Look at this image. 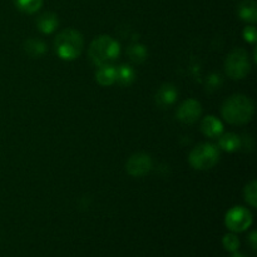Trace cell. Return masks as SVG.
<instances>
[{"label": "cell", "instance_id": "cell-1", "mask_svg": "<svg viewBox=\"0 0 257 257\" xmlns=\"http://www.w3.org/2000/svg\"><path fill=\"white\" fill-rule=\"evenodd\" d=\"M252 115L253 103L246 95H232L222 105V117L231 124H246L252 119Z\"/></svg>", "mask_w": 257, "mask_h": 257}, {"label": "cell", "instance_id": "cell-2", "mask_svg": "<svg viewBox=\"0 0 257 257\" xmlns=\"http://www.w3.org/2000/svg\"><path fill=\"white\" fill-rule=\"evenodd\" d=\"M120 53V45L109 35H99L89 45V59L95 65L110 64L114 62Z\"/></svg>", "mask_w": 257, "mask_h": 257}, {"label": "cell", "instance_id": "cell-3", "mask_svg": "<svg viewBox=\"0 0 257 257\" xmlns=\"http://www.w3.org/2000/svg\"><path fill=\"white\" fill-rule=\"evenodd\" d=\"M84 47L83 35L78 30L65 29L57 35L54 48L58 57L63 60H74L82 54Z\"/></svg>", "mask_w": 257, "mask_h": 257}, {"label": "cell", "instance_id": "cell-4", "mask_svg": "<svg viewBox=\"0 0 257 257\" xmlns=\"http://www.w3.org/2000/svg\"><path fill=\"white\" fill-rule=\"evenodd\" d=\"M188 161L196 170H210L220 161V148L212 143H201L193 148Z\"/></svg>", "mask_w": 257, "mask_h": 257}, {"label": "cell", "instance_id": "cell-5", "mask_svg": "<svg viewBox=\"0 0 257 257\" xmlns=\"http://www.w3.org/2000/svg\"><path fill=\"white\" fill-rule=\"evenodd\" d=\"M226 73L232 79H243L251 70L248 53L242 48H236L227 55L225 62Z\"/></svg>", "mask_w": 257, "mask_h": 257}, {"label": "cell", "instance_id": "cell-6", "mask_svg": "<svg viewBox=\"0 0 257 257\" xmlns=\"http://www.w3.org/2000/svg\"><path fill=\"white\" fill-rule=\"evenodd\" d=\"M225 223L227 228L232 232H243L252 223V215L245 207H233L226 213Z\"/></svg>", "mask_w": 257, "mask_h": 257}, {"label": "cell", "instance_id": "cell-7", "mask_svg": "<svg viewBox=\"0 0 257 257\" xmlns=\"http://www.w3.org/2000/svg\"><path fill=\"white\" fill-rule=\"evenodd\" d=\"M125 170L133 177H142L152 170V158L147 153H135L128 158Z\"/></svg>", "mask_w": 257, "mask_h": 257}, {"label": "cell", "instance_id": "cell-8", "mask_svg": "<svg viewBox=\"0 0 257 257\" xmlns=\"http://www.w3.org/2000/svg\"><path fill=\"white\" fill-rule=\"evenodd\" d=\"M202 114V105L196 99H187L180 105L177 118L185 124H193L200 119Z\"/></svg>", "mask_w": 257, "mask_h": 257}, {"label": "cell", "instance_id": "cell-9", "mask_svg": "<svg viewBox=\"0 0 257 257\" xmlns=\"http://www.w3.org/2000/svg\"><path fill=\"white\" fill-rule=\"evenodd\" d=\"M178 97V90L177 88L173 84L170 83H166L162 87L158 89L157 94H156V102L160 107L167 108L170 105L175 104V102L177 100Z\"/></svg>", "mask_w": 257, "mask_h": 257}, {"label": "cell", "instance_id": "cell-10", "mask_svg": "<svg viewBox=\"0 0 257 257\" xmlns=\"http://www.w3.org/2000/svg\"><path fill=\"white\" fill-rule=\"evenodd\" d=\"M201 131L208 138H218L223 132V124L215 115H207L201 123Z\"/></svg>", "mask_w": 257, "mask_h": 257}, {"label": "cell", "instance_id": "cell-11", "mask_svg": "<svg viewBox=\"0 0 257 257\" xmlns=\"http://www.w3.org/2000/svg\"><path fill=\"white\" fill-rule=\"evenodd\" d=\"M95 79L103 87L114 84L117 82V68L112 64L99 65L95 73Z\"/></svg>", "mask_w": 257, "mask_h": 257}, {"label": "cell", "instance_id": "cell-12", "mask_svg": "<svg viewBox=\"0 0 257 257\" xmlns=\"http://www.w3.org/2000/svg\"><path fill=\"white\" fill-rule=\"evenodd\" d=\"M242 146V141L235 133H225L218 137V148L226 152H235L240 150Z\"/></svg>", "mask_w": 257, "mask_h": 257}, {"label": "cell", "instance_id": "cell-13", "mask_svg": "<svg viewBox=\"0 0 257 257\" xmlns=\"http://www.w3.org/2000/svg\"><path fill=\"white\" fill-rule=\"evenodd\" d=\"M58 17L54 13H44V14L40 15L37 19V25L39 28V30L44 34H50V33L54 32L58 28Z\"/></svg>", "mask_w": 257, "mask_h": 257}, {"label": "cell", "instance_id": "cell-14", "mask_svg": "<svg viewBox=\"0 0 257 257\" xmlns=\"http://www.w3.org/2000/svg\"><path fill=\"white\" fill-rule=\"evenodd\" d=\"M238 15L243 22L253 24L257 20V5L255 0H245L238 7Z\"/></svg>", "mask_w": 257, "mask_h": 257}, {"label": "cell", "instance_id": "cell-15", "mask_svg": "<svg viewBox=\"0 0 257 257\" xmlns=\"http://www.w3.org/2000/svg\"><path fill=\"white\" fill-rule=\"evenodd\" d=\"M24 49L28 53V55H30L32 58H38L45 54V52H47V45L42 40L30 38V39H28L24 43Z\"/></svg>", "mask_w": 257, "mask_h": 257}, {"label": "cell", "instance_id": "cell-16", "mask_svg": "<svg viewBox=\"0 0 257 257\" xmlns=\"http://www.w3.org/2000/svg\"><path fill=\"white\" fill-rule=\"evenodd\" d=\"M136 72L131 65L123 64L117 68V82L122 85H130L135 82Z\"/></svg>", "mask_w": 257, "mask_h": 257}, {"label": "cell", "instance_id": "cell-17", "mask_svg": "<svg viewBox=\"0 0 257 257\" xmlns=\"http://www.w3.org/2000/svg\"><path fill=\"white\" fill-rule=\"evenodd\" d=\"M128 57L131 58V60L135 63H143L146 59H147V48L143 44H138V43H135V44H131L127 49Z\"/></svg>", "mask_w": 257, "mask_h": 257}, {"label": "cell", "instance_id": "cell-18", "mask_svg": "<svg viewBox=\"0 0 257 257\" xmlns=\"http://www.w3.org/2000/svg\"><path fill=\"white\" fill-rule=\"evenodd\" d=\"M15 5L20 12L33 14L42 8L43 0H15Z\"/></svg>", "mask_w": 257, "mask_h": 257}, {"label": "cell", "instance_id": "cell-19", "mask_svg": "<svg viewBox=\"0 0 257 257\" xmlns=\"http://www.w3.org/2000/svg\"><path fill=\"white\" fill-rule=\"evenodd\" d=\"M245 200L251 207L255 208L257 206V183L255 180L245 187Z\"/></svg>", "mask_w": 257, "mask_h": 257}, {"label": "cell", "instance_id": "cell-20", "mask_svg": "<svg viewBox=\"0 0 257 257\" xmlns=\"http://www.w3.org/2000/svg\"><path fill=\"white\" fill-rule=\"evenodd\" d=\"M222 243L223 247L227 251H230V252H235L240 247V240H238V237L235 233H227V235L223 236Z\"/></svg>", "mask_w": 257, "mask_h": 257}, {"label": "cell", "instance_id": "cell-21", "mask_svg": "<svg viewBox=\"0 0 257 257\" xmlns=\"http://www.w3.org/2000/svg\"><path fill=\"white\" fill-rule=\"evenodd\" d=\"M243 38H245L246 42L248 43H255L256 42V28L253 25L251 27H246L243 30Z\"/></svg>", "mask_w": 257, "mask_h": 257}, {"label": "cell", "instance_id": "cell-22", "mask_svg": "<svg viewBox=\"0 0 257 257\" xmlns=\"http://www.w3.org/2000/svg\"><path fill=\"white\" fill-rule=\"evenodd\" d=\"M208 85H210L211 88H213V89H216L218 87H220L221 84H222V78H221V75L218 74H211L210 77H208Z\"/></svg>", "mask_w": 257, "mask_h": 257}, {"label": "cell", "instance_id": "cell-23", "mask_svg": "<svg viewBox=\"0 0 257 257\" xmlns=\"http://www.w3.org/2000/svg\"><path fill=\"white\" fill-rule=\"evenodd\" d=\"M250 242H251V246H252L253 250H256V232L255 231H253V232H251Z\"/></svg>", "mask_w": 257, "mask_h": 257}, {"label": "cell", "instance_id": "cell-24", "mask_svg": "<svg viewBox=\"0 0 257 257\" xmlns=\"http://www.w3.org/2000/svg\"><path fill=\"white\" fill-rule=\"evenodd\" d=\"M232 257H247V256H246V255H243V253H240V252H237V251H235V252H233Z\"/></svg>", "mask_w": 257, "mask_h": 257}]
</instances>
